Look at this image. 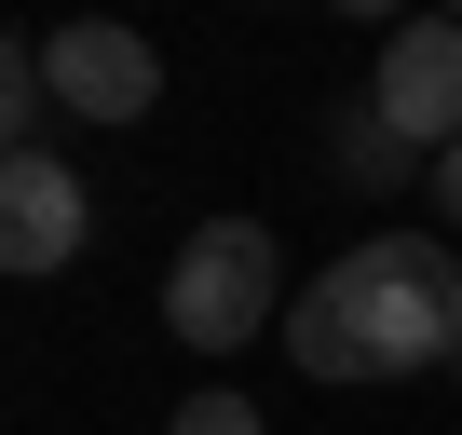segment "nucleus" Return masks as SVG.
Instances as JSON below:
<instances>
[{"label":"nucleus","instance_id":"7ed1b4c3","mask_svg":"<svg viewBox=\"0 0 462 435\" xmlns=\"http://www.w3.org/2000/svg\"><path fill=\"white\" fill-rule=\"evenodd\" d=\"M42 96H55L69 123H150V109H163V55H150V28L82 14V28L42 42Z\"/></svg>","mask_w":462,"mask_h":435},{"label":"nucleus","instance_id":"f03ea898","mask_svg":"<svg viewBox=\"0 0 462 435\" xmlns=\"http://www.w3.org/2000/svg\"><path fill=\"white\" fill-rule=\"evenodd\" d=\"M163 327L190 354H245L286 327V245H273V218H204V232L163 259Z\"/></svg>","mask_w":462,"mask_h":435},{"label":"nucleus","instance_id":"20e7f679","mask_svg":"<svg viewBox=\"0 0 462 435\" xmlns=\"http://www.w3.org/2000/svg\"><path fill=\"white\" fill-rule=\"evenodd\" d=\"M367 109H381L421 163H435V150H462V14H408V28H381Z\"/></svg>","mask_w":462,"mask_h":435},{"label":"nucleus","instance_id":"1a4fd4ad","mask_svg":"<svg viewBox=\"0 0 462 435\" xmlns=\"http://www.w3.org/2000/svg\"><path fill=\"white\" fill-rule=\"evenodd\" d=\"M421 204H435L448 232H462V150H435V163H421Z\"/></svg>","mask_w":462,"mask_h":435},{"label":"nucleus","instance_id":"9d476101","mask_svg":"<svg viewBox=\"0 0 462 435\" xmlns=\"http://www.w3.org/2000/svg\"><path fill=\"white\" fill-rule=\"evenodd\" d=\"M448 381H462V354H448Z\"/></svg>","mask_w":462,"mask_h":435},{"label":"nucleus","instance_id":"6e6552de","mask_svg":"<svg viewBox=\"0 0 462 435\" xmlns=\"http://www.w3.org/2000/svg\"><path fill=\"white\" fill-rule=\"evenodd\" d=\"M163 435H259V394L204 381V394H177V421H163Z\"/></svg>","mask_w":462,"mask_h":435},{"label":"nucleus","instance_id":"0eeeda50","mask_svg":"<svg viewBox=\"0 0 462 435\" xmlns=\"http://www.w3.org/2000/svg\"><path fill=\"white\" fill-rule=\"evenodd\" d=\"M42 42H14V28H0V163H14V150H42Z\"/></svg>","mask_w":462,"mask_h":435},{"label":"nucleus","instance_id":"39448f33","mask_svg":"<svg viewBox=\"0 0 462 435\" xmlns=\"http://www.w3.org/2000/svg\"><path fill=\"white\" fill-rule=\"evenodd\" d=\"M96 245V190L69 177V150H14L0 163V273H69Z\"/></svg>","mask_w":462,"mask_h":435},{"label":"nucleus","instance_id":"f257e3e1","mask_svg":"<svg viewBox=\"0 0 462 435\" xmlns=\"http://www.w3.org/2000/svg\"><path fill=\"white\" fill-rule=\"evenodd\" d=\"M273 340L300 381H421L462 354V245L448 232H354L286 300Z\"/></svg>","mask_w":462,"mask_h":435},{"label":"nucleus","instance_id":"423d86ee","mask_svg":"<svg viewBox=\"0 0 462 435\" xmlns=\"http://www.w3.org/2000/svg\"><path fill=\"white\" fill-rule=\"evenodd\" d=\"M327 163H340L354 190H408V177H421V150H408V136H394V123H381L367 96H354L340 123H327Z\"/></svg>","mask_w":462,"mask_h":435}]
</instances>
